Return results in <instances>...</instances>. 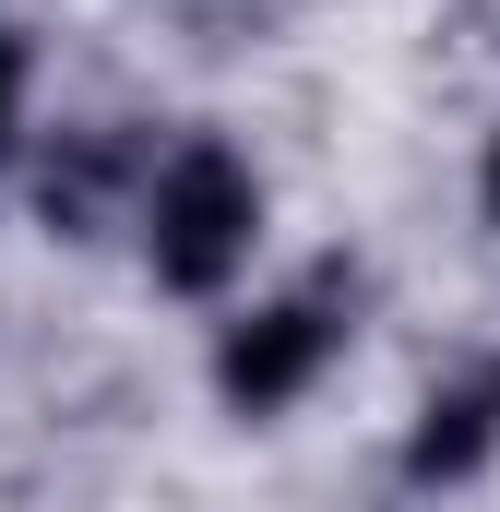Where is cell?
<instances>
[{"label": "cell", "mask_w": 500, "mask_h": 512, "mask_svg": "<svg viewBox=\"0 0 500 512\" xmlns=\"http://www.w3.org/2000/svg\"><path fill=\"white\" fill-rule=\"evenodd\" d=\"M250 239H262L250 167L227 155V143H179V155L155 167V191H143V262H155V286L215 298V286L250 262Z\"/></svg>", "instance_id": "cell-1"}, {"label": "cell", "mask_w": 500, "mask_h": 512, "mask_svg": "<svg viewBox=\"0 0 500 512\" xmlns=\"http://www.w3.org/2000/svg\"><path fill=\"white\" fill-rule=\"evenodd\" d=\"M334 346H346V298H334V274H322V286H298V298L227 322V346H215V393H227L239 417H274V405H298V393L322 382Z\"/></svg>", "instance_id": "cell-2"}, {"label": "cell", "mask_w": 500, "mask_h": 512, "mask_svg": "<svg viewBox=\"0 0 500 512\" xmlns=\"http://www.w3.org/2000/svg\"><path fill=\"white\" fill-rule=\"evenodd\" d=\"M489 453H500V358H477V370L429 382L417 441H405V477H417V489H453V477H477Z\"/></svg>", "instance_id": "cell-3"}, {"label": "cell", "mask_w": 500, "mask_h": 512, "mask_svg": "<svg viewBox=\"0 0 500 512\" xmlns=\"http://www.w3.org/2000/svg\"><path fill=\"white\" fill-rule=\"evenodd\" d=\"M120 167H131V143L84 131V143H72V167H48V215H60V227H84V215L108 203V179H120Z\"/></svg>", "instance_id": "cell-4"}, {"label": "cell", "mask_w": 500, "mask_h": 512, "mask_svg": "<svg viewBox=\"0 0 500 512\" xmlns=\"http://www.w3.org/2000/svg\"><path fill=\"white\" fill-rule=\"evenodd\" d=\"M12 131H24V36L0 24V155H12Z\"/></svg>", "instance_id": "cell-5"}, {"label": "cell", "mask_w": 500, "mask_h": 512, "mask_svg": "<svg viewBox=\"0 0 500 512\" xmlns=\"http://www.w3.org/2000/svg\"><path fill=\"white\" fill-rule=\"evenodd\" d=\"M489 215H500V143H489Z\"/></svg>", "instance_id": "cell-6"}]
</instances>
